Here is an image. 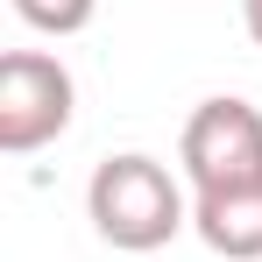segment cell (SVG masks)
I'll list each match as a JSON object with an SVG mask.
<instances>
[{
  "mask_svg": "<svg viewBox=\"0 0 262 262\" xmlns=\"http://www.w3.org/2000/svg\"><path fill=\"white\" fill-rule=\"evenodd\" d=\"M85 220L92 234L106 241V248H121V255H156V248H170L177 234L191 227V191L170 177V163H156V156H106L85 184Z\"/></svg>",
  "mask_w": 262,
  "mask_h": 262,
  "instance_id": "1",
  "label": "cell"
},
{
  "mask_svg": "<svg viewBox=\"0 0 262 262\" xmlns=\"http://www.w3.org/2000/svg\"><path fill=\"white\" fill-rule=\"evenodd\" d=\"M177 163H184L191 199L255 191V184H262V106L234 99V92L199 99L191 121H184V135H177Z\"/></svg>",
  "mask_w": 262,
  "mask_h": 262,
  "instance_id": "2",
  "label": "cell"
},
{
  "mask_svg": "<svg viewBox=\"0 0 262 262\" xmlns=\"http://www.w3.org/2000/svg\"><path fill=\"white\" fill-rule=\"evenodd\" d=\"M78 114V85L50 50H7L0 57V149L36 156Z\"/></svg>",
  "mask_w": 262,
  "mask_h": 262,
  "instance_id": "3",
  "label": "cell"
},
{
  "mask_svg": "<svg viewBox=\"0 0 262 262\" xmlns=\"http://www.w3.org/2000/svg\"><path fill=\"white\" fill-rule=\"evenodd\" d=\"M191 234H199L220 262H262V184L255 191L191 199Z\"/></svg>",
  "mask_w": 262,
  "mask_h": 262,
  "instance_id": "4",
  "label": "cell"
},
{
  "mask_svg": "<svg viewBox=\"0 0 262 262\" xmlns=\"http://www.w3.org/2000/svg\"><path fill=\"white\" fill-rule=\"evenodd\" d=\"M14 14H21L36 36H78V29H92L99 0H14Z\"/></svg>",
  "mask_w": 262,
  "mask_h": 262,
  "instance_id": "5",
  "label": "cell"
},
{
  "mask_svg": "<svg viewBox=\"0 0 262 262\" xmlns=\"http://www.w3.org/2000/svg\"><path fill=\"white\" fill-rule=\"evenodd\" d=\"M241 29H248V43L262 50V0H241Z\"/></svg>",
  "mask_w": 262,
  "mask_h": 262,
  "instance_id": "6",
  "label": "cell"
}]
</instances>
